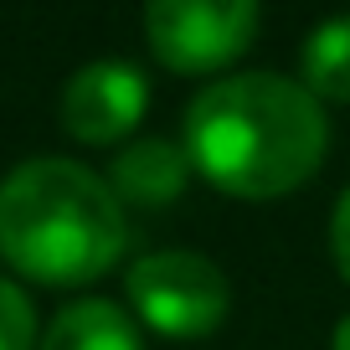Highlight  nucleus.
Segmentation results:
<instances>
[{"label":"nucleus","mask_w":350,"mask_h":350,"mask_svg":"<svg viewBox=\"0 0 350 350\" xmlns=\"http://www.w3.org/2000/svg\"><path fill=\"white\" fill-rule=\"evenodd\" d=\"M262 11L252 0H154L144 11V36L150 52L160 57L170 72H217V67L237 62L258 36Z\"/></svg>","instance_id":"nucleus-4"},{"label":"nucleus","mask_w":350,"mask_h":350,"mask_svg":"<svg viewBox=\"0 0 350 350\" xmlns=\"http://www.w3.org/2000/svg\"><path fill=\"white\" fill-rule=\"evenodd\" d=\"M329 247H335L340 278L350 284V186H345V196L335 201V217H329Z\"/></svg>","instance_id":"nucleus-10"},{"label":"nucleus","mask_w":350,"mask_h":350,"mask_svg":"<svg viewBox=\"0 0 350 350\" xmlns=\"http://www.w3.org/2000/svg\"><path fill=\"white\" fill-rule=\"evenodd\" d=\"M304 88L314 98L350 103V16L325 21L304 42Z\"/></svg>","instance_id":"nucleus-8"},{"label":"nucleus","mask_w":350,"mask_h":350,"mask_svg":"<svg viewBox=\"0 0 350 350\" xmlns=\"http://www.w3.org/2000/svg\"><path fill=\"white\" fill-rule=\"evenodd\" d=\"M42 350H144V340L119 304L77 299L52 319V329L42 335Z\"/></svg>","instance_id":"nucleus-7"},{"label":"nucleus","mask_w":350,"mask_h":350,"mask_svg":"<svg viewBox=\"0 0 350 350\" xmlns=\"http://www.w3.org/2000/svg\"><path fill=\"white\" fill-rule=\"evenodd\" d=\"M335 350H350V314L340 319V329H335Z\"/></svg>","instance_id":"nucleus-11"},{"label":"nucleus","mask_w":350,"mask_h":350,"mask_svg":"<svg viewBox=\"0 0 350 350\" xmlns=\"http://www.w3.org/2000/svg\"><path fill=\"white\" fill-rule=\"evenodd\" d=\"M124 252V206L77 160H26L0 186V258L31 284H93Z\"/></svg>","instance_id":"nucleus-2"},{"label":"nucleus","mask_w":350,"mask_h":350,"mask_svg":"<svg viewBox=\"0 0 350 350\" xmlns=\"http://www.w3.org/2000/svg\"><path fill=\"white\" fill-rule=\"evenodd\" d=\"M329 150V124L304 83L237 72L196 93L186 109V154L217 191L273 201L304 186Z\"/></svg>","instance_id":"nucleus-1"},{"label":"nucleus","mask_w":350,"mask_h":350,"mask_svg":"<svg viewBox=\"0 0 350 350\" xmlns=\"http://www.w3.org/2000/svg\"><path fill=\"white\" fill-rule=\"evenodd\" d=\"M36 345V309L26 288L0 278V350H31Z\"/></svg>","instance_id":"nucleus-9"},{"label":"nucleus","mask_w":350,"mask_h":350,"mask_svg":"<svg viewBox=\"0 0 350 350\" xmlns=\"http://www.w3.org/2000/svg\"><path fill=\"white\" fill-rule=\"evenodd\" d=\"M191 180V154L186 144L170 139H139L113 160L109 191L119 196V206H139V211H160L170 201H180Z\"/></svg>","instance_id":"nucleus-6"},{"label":"nucleus","mask_w":350,"mask_h":350,"mask_svg":"<svg viewBox=\"0 0 350 350\" xmlns=\"http://www.w3.org/2000/svg\"><path fill=\"white\" fill-rule=\"evenodd\" d=\"M150 109V83L129 62H88L62 88V129L83 144H113Z\"/></svg>","instance_id":"nucleus-5"},{"label":"nucleus","mask_w":350,"mask_h":350,"mask_svg":"<svg viewBox=\"0 0 350 350\" xmlns=\"http://www.w3.org/2000/svg\"><path fill=\"white\" fill-rule=\"evenodd\" d=\"M124 288L134 314L165 340H206L232 309L227 273L201 252H150L129 268Z\"/></svg>","instance_id":"nucleus-3"}]
</instances>
